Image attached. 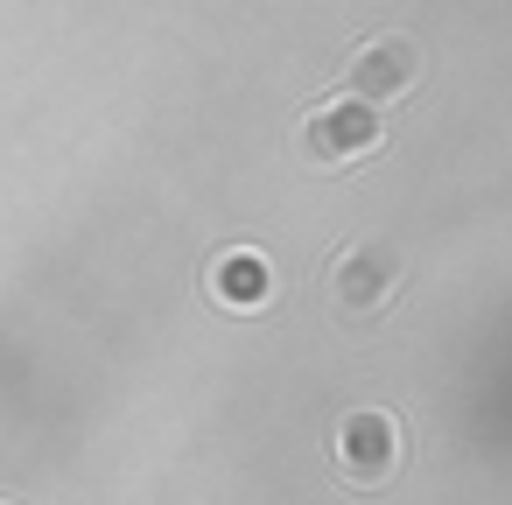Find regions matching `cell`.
<instances>
[{
  "label": "cell",
  "mask_w": 512,
  "mask_h": 505,
  "mask_svg": "<svg viewBox=\"0 0 512 505\" xmlns=\"http://www.w3.org/2000/svg\"><path fill=\"white\" fill-rule=\"evenodd\" d=\"M379 148V106H365V99H323V106H309V120H302V134H295V155L309 162V169H344V162H358V155H372Z\"/></svg>",
  "instance_id": "6da1fadb"
},
{
  "label": "cell",
  "mask_w": 512,
  "mask_h": 505,
  "mask_svg": "<svg viewBox=\"0 0 512 505\" xmlns=\"http://www.w3.org/2000/svg\"><path fill=\"white\" fill-rule=\"evenodd\" d=\"M414 85H421V50H414L407 36H372V43H358L351 64H344V92L365 99V106H393V99H407Z\"/></svg>",
  "instance_id": "7a4b0ae2"
},
{
  "label": "cell",
  "mask_w": 512,
  "mask_h": 505,
  "mask_svg": "<svg viewBox=\"0 0 512 505\" xmlns=\"http://www.w3.org/2000/svg\"><path fill=\"white\" fill-rule=\"evenodd\" d=\"M337 463H344L351 484H379V477L400 463V428H393V414H379V407L351 414V421L337 428Z\"/></svg>",
  "instance_id": "3957f363"
},
{
  "label": "cell",
  "mask_w": 512,
  "mask_h": 505,
  "mask_svg": "<svg viewBox=\"0 0 512 505\" xmlns=\"http://www.w3.org/2000/svg\"><path fill=\"white\" fill-rule=\"evenodd\" d=\"M204 281H211V302L232 309V316H253V309H267V295H274V267H267L253 246H225Z\"/></svg>",
  "instance_id": "277c9868"
},
{
  "label": "cell",
  "mask_w": 512,
  "mask_h": 505,
  "mask_svg": "<svg viewBox=\"0 0 512 505\" xmlns=\"http://www.w3.org/2000/svg\"><path fill=\"white\" fill-rule=\"evenodd\" d=\"M393 260L386 253H372V246H351V253H337L330 260V295H337V309H379L386 295H393Z\"/></svg>",
  "instance_id": "5b68a950"
}]
</instances>
